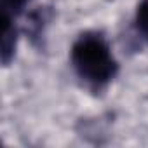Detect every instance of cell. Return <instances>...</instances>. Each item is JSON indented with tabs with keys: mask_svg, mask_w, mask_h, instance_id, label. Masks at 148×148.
Instances as JSON below:
<instances>
[{
	"mask_svg": "<svg viewBox=\"0 0 148 148\" xmlns=\"http://www.w3.org/2000/svg\"><path fill=\"white\" fill-rule=\"evenodd\" d=\"M134 23H136L138 33L148 42V0H141L138 4L136 14H134Z\"/></svg>",
	"mask_w": 148,
	"mask_h": 148,
	"instance_id": "3",
	"label": "cell"
},
{
	"mask_svg": "<svg viewBox=\"0 0 148 148\" xmlns=\"http://www.w3.org/2000/svg\"><path fill=\"white\" fill-rule=\"evenodd\" d=\"M30 0H0V9H2V16L16 19L21 16L26 9Z\"/></svg>",
	"mask_w": 148,
	"mask_h": 148,
	"instance_id": "4",
	"label": "cell"
},
{
	"mask_svg": "<svg viewBox=\"0 0 148 148\" xmlns=\"http://www.w3.org/2000/svg\"><path fill=\"white\" fill-rule=\"evenodd\" d=\"M16 44H18V28L12 18L2 16V37H0V56L2 63L7 66L11 59L14 58L16 52Z\"/></svg>",
	"mask_w": 148,
	"mask_h": 148,
	"instance_id": "2",
	"label": "cell"
},
{
	"mask_svg": "<svg viewBox=\"0 0 148 148\" xmlns=\"http://www.w3.org/2000/svg\"><path fill=\"white\" fill-rule=\"evenodd\" d=\"M70 61L77 77L91 87H105L119 73V63L108 40L99 32H84L70 51Z\"/></svg>",
	"mask_w": 148,
	"mask_h": 148,
	"instance_id": "1",
	"label": "cell"
}]
</instances>
